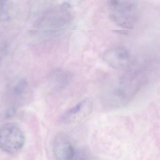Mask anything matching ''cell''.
<instances>
[{"label": "cell", "mask_w": 160, "mask_h": 160, "mask_svg": "<svg viewBox=\"0 0 160 160\" xmlns=\"http://www.w3.org/2000/svg\"><path fill=\"white\" fill-rule=\"evenodd\" d=\"M7 51V46L5 44H0V62L5 56Z\"/></svg>", "instance_id": "11"}, {"label": "cell", "mask_w": 160, "mask_h": 160, "mask_svg": "<svg viewBox=\"0 0 160 160\" xmlns=\"http://www.w3.org/2000/svg\"><path fill=\"white\" fill-rule=\"evenodd\" d=\"M103 58L110 66L116 69L127 70L131 67L130 54L122 46H114L108 49L104 52Z\"/></svg>", "instance_id": "5"}, {"label": "cell", "mask_w": 160, "mask_h": 160, "mask_svg": "<svg viewBox=\"0 0 160 160\" xmlns=\"http://www.w3.org/2000/svg\"><path fill=\"white\" fill-rule=\"evenodd\" d=\"M53 151L57 160H73L76 156L74 146L64 133L56 135L53 142Z\"/></svg>", "instance_id": "7"}, {"label": "cell", "mask_w": 160, "mask_h": 160, "mask_svg": "<svg viewBox=\"0 0 160 160\" xmlns=\"http://www.w3.org/2000/svg\"><path fill=\"white\" fill-rule=\"evenodd\" d=\"M25 137L22 131L15 124L8 123L0 127V149L14 154L24 146Z\"/></svg>", "instance_id": "4"}, {"label": "cell", "mask_w": 160, "mask_h": 160, "mask_svg": "<svg viewBox=\"0 0 160 160\" xmlns=\"http://www.w3.org/2000/svg\"><path fill=\"white\" fill-rule=\"evenodd\" d=\"M141 82L140 71L131 67L106 90L102 95V103L112 109L124 107L135 96L140 89Z\"/></svg>", "instance_id": "1"}, {"label": "cell", "mask_w": 160, "mask_h": 160, "mask_svg": "<svg viewBox=\"0 0 160 160\" xmlns=\"http://www.w3.org/2000/svg\"><path fill=\"white\" fill-rule=\"evenodd\" d=\"M9 18L8 5L6 2L0 1V22L7 20Z\"/></svg>", "instance_id": "10"}, {"label": "cell", "mask_w": 160, "mask_h": 160, "mask_svg": "<svg viewBox=\"0 0 160 160\" xmlns=\"http://www.w3.org/2000/svg\"><path fill=\"white\" fill-rule=\"evenodd\" d=\"M72 19L71 5L65 3L44 12L38 23V30L45 37H56L68 28Z\"/></svg>", "instance_id": "2"}, {"label": "cell", "mask_w": 160, "mask_h": 160, "mask_svg": "<svg viewBox=\"0 0 160 160\" xmlns=\"http://www.w3.org/2000/svg\"><path fill=\"white\" fill-rule=\"evenodd\" d=\"M108 8L111 18L118 25L128 29L134 27L138 16V4L136 2L109 1Z\"/></svg>", "instance_id": "3"}, {"label": "cell", "mask_w": 160, "mask_h": 160, "mask_svg": "<svg viewBox=\"0 0 160 160\" xmlns=\"http://www.w3.org/2000/svg\"><path fill=\"white\" fill-rule=\"evenodd\" d=\"M27 87H28V82L27 80L22 79L19 81L14 86L13 88L14 93L17 95H21L22 94H24L27 89Z\"/></svg>", "instance_id": "9"}, {"label": "cell", "mask_w": 160, "mask_h": 160, "mask_svg": "<svg viewBox=\"0 0 160 160\" xmlns=\"http://www.w3.org/2000/svg\"><path fill=\"white\" fill-rule=\"evenodd\" d=\"M93 108L91 99L87 98L67 111L62 117L66 124L76 123L83 121L91 114Z\"/></svg>", "instance_id": "6"}, {"label": "cell", "mask_w": 160, "mask_h": 160, "mask_svg": "<svg viewBox=\"0 0 160 160\" xmlns=\"http://www.w3.org/2000/svg\"><path fill=\"white\" fill-rule=\"evenodd\" d=\"M72 79V75L69 71L61 69L53 70L50 76V82L52 86L58 89L67 86Z\"/></svg>", "instance_id": "8"}]
</instances>
